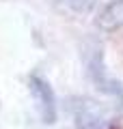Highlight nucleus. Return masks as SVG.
Listing matches in <instances>:
<instances>
[{
    "mask_svg": "<svg viewBox=\"0 0 123 129\" xmlns=\"http://www.w3.org/2000/svg\"><path fill=\"white\" fill-rule=\"evenodd\" d=\"M30 90L35 95L37 108L41 112V118L46 123H54L56 120V99H54V90L50 88V84L39 75L30 78Z\"/></svg>",
    "mask_w": 123,
    "mask_h": 129,
    "instance_id": "nucleus-1",
    "label": "nucleus"
}]
</instances>
